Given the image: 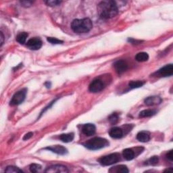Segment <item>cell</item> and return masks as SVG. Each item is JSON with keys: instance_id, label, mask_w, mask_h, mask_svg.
<instances>
[{"instance_id": "obj_4", "label": "cell", "mask_w": 173, "mask_h": 173, "mask_svg": "<svg viewBox=\"0 0 173 173\" xmlns=\"http://www.w3.org/2000/svg\"><path fill=\"white\" fill-rule=\"evenodd\" d=\"M119 160H120V154L114 153L102 157V158L99 160V162H100V164L103 166H110V165H112L114 164H116V163L119 161Z\"/></svg>"}, {"instance_id": "obj_3", "label": "cell", "mask_w": 173, "mask_h": 173, "mask_svg": "<svg viewBox=\"0 0 173 173\" xmlns=\"http://www.w3.org/2000/svg\"><path fill=\"white\" fill-rule=\"evenodd\" d=\"M86 148L91 150H98L104 148L109 145V142L107 139L101 137H94L88 142H86L84 145Z\"/></svg>"}, {"instance_id": "obj_26", "label": "cell", "mask_w": 173, "mask_h": 173, "mask_svg": "<svg viewBox=\"0 0 173 173\" xmlns=\"http://www.w3.org/2000/svg\"><path fill=\"white\" fill-rule=\"evenodd\" d=\"M6 172H22V171L20 169H19L18 168L16 167V166H9L6 168Z\"/></svg>"}, {"instance_id": "obj_22", "label": "cell", "mask_w": 173, "mask_h": 173, "mask_svg": "<svg viewBox=\"0 0 173 173\" xmlns=\"http://www.w3.org/2000/svg\"><path fill=\"white\" fill-rule=\"evenodd\" d=\"M145 84V82L141 81H130L129 83V86L131 89H137L142 87V86Z\"/></svg>"}, {"instance_id": "obj_5", "label": "cell", "mask_w": 173, "mask_h": 173, "mask_svg": "<svg viewBox=\"0 0 173 173\" xmlns=\"http://www.w3.org/2000/svg\"><path fill=\"white\" fill-rule=\"evenodd\" d=\"M26 94L27 89H22V90L16 93L13 97H12L9 104L11 105H17L20 104L24 101L25 98H26Z\"/></svg>"}, {"instance_id": "obj_20", "label": "cell", "mask_w": 173, "mask_h": 173, "mask_svg": "<svg viewBox=\"0 0 173 173\" xmlns=\"http://www.w3.org/2000/svg\"><path fill=\"white\" fill-rule=\"evenodd\" d=\"M149 59V56L148 54L145 52H140L137 53L135 56V60L137 62H146Z\"/></svg>"}, {"instance_id": "obj_30", "label": "cell", "mask_w": 173, "mask_h": 173, "mask_svg": "<svg viewBox=\"0 0 173 173\" xmlns=\"http://www.w3.org/2000/svg\"><path fill=\"white\" fill-rule=\"evenodd\" d=\"M33 136V133H32V132H29V133H27L23 137V140L24 141H26V140H28V139H31L32 137Z\"/></svg>"}, {"instance_id": "obj_8", "label": "cell", "mask_w": 173, "mask_h": 173, "mask_svg": "<svg viewBox=\"0 0 173 173\" xmlns=\"http://www.w3.org/2000/svg\"><path fill=\"white\" fill-rule=\"evenodd\" d=\"M157 74L162 77H167V76H171L173 74V66L172 64H167L160 68Z\"/></svg>"}, {"instance_id": "obj_18", "label": "cell", "mask_w": 173, "mask_h": 173, "mask_svg": "<svg viewBox=\"0 0 173 173\" xmlns=\"http://www.w3.org/2000/svg\"><path fill=\"white\" fill-rule=\"evenodd\" d=\"M123 157L127 160H132L134 158V153L133 149L127 148L123 150Z\"/></svg>"}, {"instance_id": "obj_7", "label": "cell", "mask_w": 173, "mask_h": 173, "mask_svg": "<svg viewBox=\"0 0 173 173\" xmlns=\"http://www.w3.org/2000/svg\"><path fill=\"white\" fill-rule=\"evenodd\" d=\"M27 46L32 50H38L42 47V41L37 37L31 38L27 41Z\"/></svg>"}, {"instance_id": "obj_24", "label": "cell", "mask_w": 173, "mask_h": 173, "mask_svg": "<svg viewBox=\"0 0 173 173\" xmlns=\"http://www.w3.org/2000/svg\"><path fill=\"white\" fill-rule=\"evenodd\" d=\"M41 171V166L37 164H32L30 166V171L31 172L37 173Z\"/></svg>"}, {"instance_id": "obj_13", "label": "cell", "mask_w": 173, "mask_h": 173, "mask_svg": "<svg viewBox=\"0 0 173 173\" xmlns=\"http://www.w3.org/2000/svg\"><path fill=\"white\" fill-rule=\"evenodd\" d=\"M109 134L114 139H120L123 136V131L119 127H113L109 131Z\"/></svg>"}, {"instance_id": "obj_9", "label": "cell", "mask_w": 173, "mask_h": 173, "mask_svg": "<svg viewBox=\"0 0 173 173\" xmlns=\"http://www.w3.org/2000/svg\"><path fill=\"white\" fill-rule=\"evenodd\" d=\"M46 172H50V173H66L68 172V170L66 166L62 165H53L48 167Z\"/></svg>"}, {"instance_id": "obj_25", "label": "cell", "mask_w": 173, "mask_h": 173, "mask_svg": "<svg viewBox=\"0 0 173 173\" xmlns=\"http://www.w3.org/2000/svg\"><path fill=\"white\" fill-rule=\"evenodd\" d=\"M145 164L147 165H152V166H155L158 162V158L157 156H153L151 158H149L147 162H145Z\"/></svg>"}, {"instance_id": "obj_29", "label": "cell", "mask_w": 173, "mask_h": 173, "mask_svg": "<svg viewBox=\"0 0 173 173\" xmlns=\"http://www.w3.org/2000/svg\"><path fill=\"white\" fill-rule=\"evenodd\" d=\"M20 3L22 6H24V7H30V6H31V5L33 4V2L31 1H22L20 2Z\"/></svg>"}, {"instance_id": "obj_11", "label": "cell", "mask_w": 173, "mask_h": 173, "mask_svg": "<svg viewBox=\"0 0 173 173\" xmlns=\"http://www.w3.org/2000/svg\"><path fill=\"white\" fill-rule=\"evenodd\" d=\"M46 149L50 150L53 153H56L59 155H66L68 153V150L66 149V147L62 145H54L51 147H47L45 148Z\"/></svg>"}, {"instance_id": "obj_1", "label": "cell", "mask_w": 173, "mask_h": 173, "mask_svg": "<svg viewBox=\"0 0 173 173\" xmlns=\"http://www.w3.org/2000/svg\"><path fill=\"white\" fill-rule=\"evenodd\" d=\"M98 11L100 17L104 19L112 18L118 14V9L114 1H102L98 6Z\"/></svg>"}, {"instance_id": "obj_19", "label": "cell", "mask_w": 173, "mask_h": 173, "mask_svg": "<svg viewBox=\"0 0 173 173\" xmlns=\"http://www.w3.org/2000/svg\"><path fill=\"white\" fill-rule=\"evenodd\" d=\"M156 114V110H144L139 113V118H146L152 116Z\"/></svg>"}, {"instance_id": "obj_17", "label": "cell", "mask_w": 173, "mask_h": 173, "mask_svg": "<svg viewBox=\"0 0 173 173\" xmlns=\"http://www.w3.org/2000/svg\"><path fill=\"white\" fill-rule=\"evenodd\" d=\"M109 172H129V169L126 166L124 165H119L117 166H115V167L112 168L111 169L109 170Z\"/></svg>"}, {"instance_id": "obj_15", "label": "cell", "mask_w": 173, "mask_h": 173, "mask_svg": "<svg viewBox=\"0 0 173 173\" xmlns=\"http://www.w3.org/2000/svg\"><path fill=\"white\" fill-rule=\"evenodd\" d=\"M137 139L141 142H148L150 139V134L147 131H141L137 134Z\"/></svg>"}, {"instance_id": "obj_23", "label": "cell", "mask_w": 173, "mask_h": 173, "mask_svg": "<svg viewBox=\"0 0 173 173\" xmlns=\"http://www.w3.org/2000/svg\"><path fill=\"white\" fill-rule=\"evenodd\" d=\"M109 122H110V124H116L118 123V115L116 113H114L112 114H111L110 116L108 118Z\"/></svg>"}, {"instance_id": "obj_31", "label": "cell", "mask_w": 173, "mask_h": 173, "mask_svg": "<svg viewBox=\"0 0 173 173\" xmlns=\"http://www.w3.org/2000/svg\"><path fill=\"white\" fill-rule=\"evenodd\" d=\"M166 158H167L169 160H171V161H172V160H173L172 150H171V151L167 153V154H166Z\"/></svg>"}, {"instance_id": "obj_32", "label": "cell", "mask_w": 173, "mask_h": 173, "mask_svg": "<svg viewBox=\"0 0 173 173\" xmlns=\"http://www.w3.org/2000/svg\"><path fill=\"white\" fill-rule=\"evenodd\" d=\"M0 39H1V45L0 46H2V45L4 44V35L3 34L2 32H0Z\"/></svg>"}, {"instance_id": "obj_12", "label": "cell", "mask_w": 173, "mask_h": 173, "mask_svg": "<svg viewBox=\"0 0 173 173\" xmlns=\"http://www.w3.org/2000/svg\"><path fill=\"white\" fill-rule=\"evenodd\" d=\"M96 128L94 124H85L82 128V131L86 136L94 135L95 133Z\"/></svg>"}, {"instance_id": "obj_28", "label": "cell", "mask_w": 173, "mask_h": 173, "mask_svg": "<svg viewBox=\"0 0 173 173\" xmlns=\"http://www.w3.org/2000/svg\"><path fill=\"white\" fill-rule=\"evenodd\" d=\"M46 4L49 6H56L57 5H59L61 4V2L60 1H57V0H49V1H47L46 2Z\"/></svg>"}, {"instance_id": "obj_10", "label": "cell", "mask_w": 173, "mask_h": 173, "mask_svg": "<svg viewBox=\"0 0 173 173\" xmlns=\"http://www.w3.org/2000/svg\"><path fill=\"white\" fill-rule=\"evenodd\" d=\"M114 67L116 71L118 74H123L128 69V64L126 62V61L120 60H118L114 64Z\"/></svg>"}, {"instance_id": "obj_6", "label": "cell", "mask_w": 173, "mask_h": 173, "mask_svg": "<svg viewBox=\"0 0 173 173\" xmlns=\"http://www.w3.org/2000/svg\"><path fill=\"white\" fill-rule=\"evenodd\" d=\"M104 83L100 79H95L89 86V90L92 93H98L104 88Z\"/></svg>"}, {"instance_id": "obj_2", "label": "cell", "mask_w": 173, "mask_h": 173, "mask_svg": "<svg viewBox=\"0 0 173 173\" xmlns=\"http://www.w3.org/2000/svg\"><path fill=\"white\" fill-rule=\"evenodd\" d=\"M92 21L88 18L83 19H75L71 23V28L76 33H86L91 30Z\"/></svg>"}, {"instance_id": "obj_14", "label": "cell", "mask_w": 173, "mask_h": 173, "mask_svg": "<svg viewBox=\"0 0 173 173\" xmlns=\"http://www.w3.org/2000/svg\"><path fill=\"white\" fill-rule=\"evenodd\" d=\"M144 102L147 105L151 106V105L160 104L162 102V99L158 96H152V97L147 98Z\"/></svg>"}, {"instance_id": "obj_21", "label": "cell", "mask_w": 173, "mask_h": 173, "mask_svg": "<svg viewBox=\"0 0 173 173\" xmlns=\"http://www.w3.org/2000/svg\"><path fill=\"white\" fill-rule=\"evenodd\" d=\"M28 36V34L27 33H25V32H22V33H19L17 35V41H18L19 43L24 44V43H25V42H26Z\"/></svg>"}, {"instance_id": "obj_27", "label": "cell", "mask_w": 173, "mask_h": 173, "mask_svg": "<svg viewBox=\"0 0 173 173\" xmlns=\"http://www.w3.org/2000/svg\"><path fill=\"white\" fill-rule=\"evenodd\" d=\"M48 42L51 43L52 44H61L63 43L62 41H61L60 39H57L56 38H54V37H47V39Z\"/></svg>"}, {"instance_id": "obj_16", "label": "cell", "mask_w": 173, "mask_h": 173, "mask_svg": "<svg viewBox=\"0 0 173 173\" xmlns=\"http://www.w3.org/2000/svg\"><path fill=\"white\" fill-rule=\"evenodd\" d=\"M75 137V134L73 133H65V134H62L60 135V139L64 143H69L71 142L74 139Z\"/></svg>"}]
</instances>
